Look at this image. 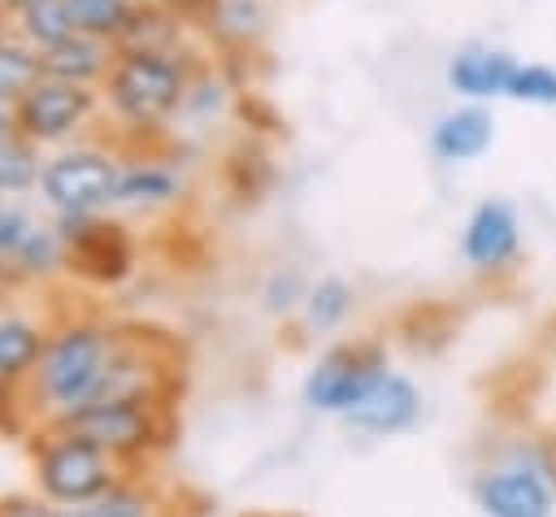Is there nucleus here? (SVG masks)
Segmentation results:
<instances>
[{
	"instance_id": "nucleus-1",
	"label": "nucleus",
	"mask_w": 556,
	"mask_h": 517,
	"mask_svg": "<svg viewBox=\"0 0 556 517\" xmlns=\"http://www.w3.org/2000/svg\"><path fill=\"white\" fill-rule=\"evenodd\" d=\"M187 78L191 70L178 52H117L104 74V96L126 126L156 130L169 113L182 109Z\"/></svg>"
},
{
	"instance_id": "nucleus-2",
	"label": "nucleus",
	"mask_w": 556,
	"mask_h": 517,
	"mask_svg": "<svg viewBox=\"0 0 556 517\" xmlns=\"http://www.w3.org/2000/svg\"><path fill=\"white\" fill-rule=\"evenodd\" d=\"M109 339L96 326H65L56 339L43 343L39 356V395L56 408H78L96 395L104 369H109Z\"/></svg>"
},
{
	"instance_id": "nucleus-3",
	"label": "nucleus",
	"mask_w": 556,
	"mask_h": 517,
	"mask_svg": "<svg viewBox=\"0 0 556 517\" xmlns=\"http://www.w3.org/2000/svg\"><path fill=\"white\" fill-rule=\"evenodd\" d=\"M13 130L26 135L30 143H56L74 135L78 126L91 122L96 113V91L87 83H65V78H35L13 104Z\"/></svg>"
},
{
	"instance_id": "nucleus-4",
	"label": "nucleus",
	"mask_w": 556,
	"mask_h": 517,
	"mask_svg": "<svg viewBox=\"0 0 556 517\" xmlns=\"http://www.w3.org/2000/svg\"><path fill=\"white\" fill-rule=\"evenodd\" d=\"M387 374V352L369 339H352L330 348L304 378V400L326 413H348L378 378Z\"/></svg>"
},
{
	"instance_id": "nucleus-5",
	"label": "nucleus",
	"mask_w": 556,
	"mask_h": 517,
	"mask_svg": "<svg viewBox=\"0 0 556 517\" xmlns=\"http://www.w3.org/2000/svg\"><path fill=\"white\" fill-rule=\"evenodd\" d=\"M39 487L48 500L61 504H91L100 491H109V452L56 430L43 447H39Z\"/></svg>"
},
{
	"instance_id": "nucleus-6",
	"label": "nucleus",
	"mask_w": 556,
	"mask_h": 517,
	"mask_svg": "<svg viewBox=\"0 0 556 517\" xmlns=\"http://www.w3.org/2000/svg\"><path fill=\"white\" fill-rule=\"evenodd\" d=\"M65 434H78L104 452H143L152 439H161L156 426V400H96L78 404L61 417Z\"/></svg>"
},
{
	"instance_id": "nucleus-7",
	"label": "nucleus",
	"mask_w": 556,
	"mask_h": 517,
	"mask_svg": "<svg viewBox=\"0 0 556 517\" xmlns=\"http://www.w3.org/2000/svg\"><path fill=\"white\" fill-rule=\"evenodd\" d=\"M117 178H122V169L113 156L91 152V148H74V152H61L43 165L39 187L61 213H96L100 204L117 200Z\"/></svg>"
},
{
	"instance_id": "nucleus-8",
	"label": "nucleus",
	"mask_w": 556,
	"mask_h": 517,
	"mask_svg": "<svg viewBox=\"0 0 556 517\" xmlns=\"http://www.w3.org/2000/svg\"><path fill=\"white\" fill-rule=\"evenodd\" d=\"M65 261L91 282H122L130 274V239L117 222H96L91 213H65Z\"/></svg>"
},
{
	"instance_id": "nucleus-9",
	"label": "nucleus",
	"mask_w": 556,
	"mask_h": 517,
	"mask_svg": "<svg viewBox=\"0 0 556 517\" xmlns=\"http://www.w3.org/2000/svg\"><path fill=\"white\" fill-rule=\"evenodd\" d=\"M521 252V217L508 200L491 196V200H478L465 230H460V256L469 261V269L478 274H495L504 269L508 261H517Z\"/></svg>"
},
{
	"instance_id": "nucleus-10",
	"label": "nucleus",
	"mask_w": 556,
	"mask_h": 517,
	"mask_svg": "<svg viewBox=\"0 0 556 517\" xmlns=\"http://www.w3.org/2000/svg\"><path fill=\"white\" fill-rule=\"evenodd\" d=\"M517 56L508 48L491 43H465L447 61V87L465 100H508V87L517 78Z\"/></svg>"
},
{
	"instance_id": "nucleus-11",
	"label": "nucleus",
	"mask_w": 556,
	"mask_h": 517,
	"mask_svg": "<svg viewBox=\"0 0 556 517\" xmlns=\"http://www.w3.org/2000/svg\"><path fill=\"white\" fill-rule=\"evenodd\" d=\"M486 517H552V487L534 469H491L473 482Z\"/></svg>"
},
{
	"instance_id": "nucleus-12",
	"label": "nucleus",
	"mask_w": 556,
	"mask_h": 517,
	"mask_svg": "<svg viewBox=\"0 0 556 517\" xmlns=\"http://www.w3.org/2000/svg\"><path fill=\"white\" fill-rule=\"evenodd\" d=\"M421 413V395L417 387L404 378V374H382L343 417L352 430H365V434H395V430H408Z\"/></svg>"
},
{
	"instance_id": "nucleus-13",
	"label": "nucleus",
	"mask_w": 556,
	"mask_h": 517,
	"mask_svg": "<svg viewBox=\"0 0 556 517\" xmlns=\"http://www.w3.org/2000/svg\"><path fill=\"white\" fill-rule=\"evenodd\" d=\"M495 143V117L482 100H469V104H456L447 109L434 130H430V152L443 161V165H465V161H478L486 148Z\"/></svg>"
},
{
	"instance_id": "nucleus-14",
	"label": "nucleus",
	"mask_w": 556,
	"mask_h": 517,
	"mask_svg": "<svg viewBox=\"0 0 556 517\" xmlns=\"http://www.w3.org/2000/svg\"><path fill=\"white\" fill-rule=\"evenodd\" d=\"M117 48L109 39H96V35H83L74 30L70 39L52 43L39 52V74L43 78H65V83H104L109 65H113Z\"/></svg>"
},
{
	"instance_id": "nucleus-15",
	"label": "nucleus",
	"mask_w": 556,
	"mask_h": 517,
	"mask_svg": "<svg viewBox=\"0 0 556 517\" xmlns=\"http://www.w3.org/2000/svg\"><path fill=\"white\" fill-rule=\"evenodd\" d=\"M265 30H269V13L261 0H222L208 22V35L222 48H256Z\"/></svg>"
},
{
	"instance_id": "nucleus-16",
	"label": "nucleus",
	"mask_w": 556,
	"mask_h": 517,
	"mask_svg": "<svg viewBox=\"0 0 556 517\" xmlns=\"http://www.w3.org/2000/svg\"><path fill=\"white\" fill-rule=\"evenodd\" d=\"M13 35L22 43H30L35 52H43L74 35V17H70L65 0H35V4L13 9Z\"/></svg>"
},
{
	"instance_id": "nucleus-17",
	"label": "nucleus",
	"mask_w": 556,
	"mask_h": 517,
	"mask_svg": "<svg viewBox=\"0 0 556 517\" xmlns=\"http://www.w3.org/2000/svg\"><path fill=\"white\" fill-rule=\"evenodd\" d=\"M43 356V335L22 321V317H4L0 321V382L22 378L26 369H35Z\"/></svg>"
},
{
	"instance_id": "nucleus-18",
	"label": "nucleus",
	"mask_w": 556,
	"mask_h": 517,
	"mask_svg": "<svg viewBox=\"0 0 556 517\" xmlns=\"http://www.w3.org/2000/svg\"><path fill=\"white\" fill-rule=\"evenodd\" d=\"M65 9H70V17H74V30L117 43V35H122L126 22H130L135 0H65Z\"/></svg>"
},
{
	"instance_id": "nucleus-19",
	"label": "nucleus",
	"mask_w": 556,
	"mask_h": 517,
	"mask_svg": "<svg viewBox=\"0 0 556 517\" xmlns=\"http://www.w3.org/2000/svg\"><path fill=\"white\" fill-rule=\"evenodd\" d=\"M174 196H178V178L152 161H139V165L122 169V178H117V200H126V204H152V200H174Z\"/></svg>"
},
{
	"instance_id": "nucleus-20",
	"label": "nucleus",
	"mask_w": 556,
	"mask_h": 517,
	"mask_svg": "<svg viewBox=\"0 0 556 517\" xmlns=\"http://www.w3.org/2000/svg\"><path fill=\"white\" fill-rule=\"evenodd\" d=\"M39 174H43V165L35 156V143L26 135L9 130L0 139V191H26L39 182Z\"/></svg>"
},
{
	"instance_id": "nucleus-21",
	"label": "nucleus",
	"mask_w": 556,
	"mask_h": 517,
	"mask_svg": "<svg viewBox=\"0 0 556 517\" xmlns=\"http://www.w3.org/2000/svg\"><path fill=\"white\" fill-rule=\"evenodd\" d=\"M269 178H274V169H269V161H265L261 148L239 143L235 152H226V182H230V191L239 200H261V191L269 187Z\"/></svg>"
},
{
	"instance_id": "nucleus-22",
	"label": "nucleus",
	"mask_w": 556,
	"mask_h": 517,
	"mask_svg": "<svg viewBox=\"0 0 556 517\" xmlns=\"http://www.w3.org/2000/svg\"><path fill=\"white\" fill-rule=\"evenodd\" d=\"M352 308V287L343 278H321L308 295H304V321L313 330H334Z\"/></svg>"
},
{
	"instance_id": "nucleus-23",
	"label": "nucleus",
	"mask_w": 556,
	"mask_h": 517,
	"mask_svg": "<svg viewBox=\"0 0 556 517\" xmlns=\"http://www.w3.org/2000/svg\"><path fill=\"white\" fill-rule=\"evenodd\" d=\"M508 100L517 104H539V109H556V65L543 61H521L517 78L508 87Z\"/></svg>"
},
{
	"instance_id": "nucleus-24",
	"label": "nucleus",
	"mask_w": 556,
	"mask_h": 517,
	"mask_svg": "<svg viewBox=\"0 0 556 517\" xmlns=\"http://www.w3.org/2000/svg\"><path fill=\"white\" fill-rule=\"evenodd\" d=\"M87 517H148V500L130 487H109L87 504Z\"/></svg>"
},
{
	"instance_id": "nucleus-25",
	"label": "nucleus",
	"mask_w": 556,
	"mask_h": 517,
	"mask_svg": "<svg viewBox=\"0 0 556 517\" xmlns=\"http://www.w3.org/2000/svg\"><path fill=\"white\" fill-rule=\"evenodd\" d=\"M182 26H204L208 30V22H213V13H217V4L222 0H161Z\"/></svg>"
},
{
	"instance_id": "nucleus-26",
	"label": "nucleus",
	"mask_w": 556,
	"mask_h": 517,
	"mask_svg": "<svg viewBox=\"0 0 556 517\" xmlns=\"http://www.w3.org/2000/svg\"><path fill=\"white\" fill-rule=\"evenodd\" d=\"M26 230H30V222L17 209H0V252H13Z\"/></svg>"
},
{
	"instance_id": "nucleus-27",
	"label": "nucleus",
	"mask_w": 556,
	"mask_h": 517,
	"mask_svg": "<svg viewBox=\"0 0 556 517\" xmlns=\"http://www.w3.org/2000/svg\"><path fill=\"white\" fill-rule=\"evenodd\" d=\"M0 517H61V513H52V508L39 504V500H22V495H13V500H0Z\"/></svg>"
},
{
	"instance_id": "nucleus-28",
	"label": "nucleus",
	"mask_w": 556,
	"mask_h": 517,
	"mask_svg": "<svg viewBox=\"0 0 556 517\" xmlns=\"http://www.w3.org/2000/svg\"><path fill=\"white\" fill-rule=\"evenodd\" d=\"M295 274H287V278H274V287H269V308H291L295 300Z\"/></svg>"
},
{
	"instance_id": "nucleus-29",
	"label": "nucleus",
	"mask_w": 556,
	"mask_h": 517,
	"mask_svg": "<svg viewBox=\"0 0 556 517\" xmlns=\"http://www.w3.org/2000/svg\"><path fill=\"white\" fill-rule=\"evenodd\" d=\"M13 39V9L0 0V43H9Z\"/></svg>"
},
{
	"instance_id": "nucleus-30",
	"label": "nucleus",
	"mask_w": 556,
	"mask_h": 517,
	"mask_svg": "<svg viewBox=\"0 0 556 517\" xmlns=\"http://www.w3.org/2000/svg\"><path fill=\"white\" fill-rule=\"evenodd\" d=\"M13 130V113H9V104H0V139Z\"/></svg>"
},
{
	"instance_id": "nucleus-31",
	"label": "nucleus",
	"mask_w": 556,
	"mask_h": 517,
	"mask_svg": "<svg viewBox=\"0 0 556 517\" xmlns=\"http://www.w3.org/2000/svg\"><path fill=\"white\" fill-rule=\"evenodd\" d=\"M9 9H22V4H35V0H4Z\"/></svg>"
},
{
	"instance_id": "nucleus-32",
	"label": "nucleus",
	"mask_w": 556,
	"mask_h": 517,
	"mask_svg": "<svg viewBox=\"0 0 556 517\" xmlns=\"http://www.w3.org/2000/svg\"><path fill=\"white\" fill-rule=\"evenodd\" d=\"M61 517H87V508H78V513H61Z\"/></svg>"
},
{
	"instance_id": "nucleus-33",
	"label": "nucleus",
	"mask_w": 556,
	"mask_h": 517,
	"mask_svg": "<svg viewBox=\"0 0 556 517\" xmlns=\"http://www.w3.org/2000/svg\"><path fill=\"white\" fill-rule=\"evenodd\" d=\"M0 291H4V269H0Z\"/></svg>"
},
{
	"instance_id": "nucleus-34",
	"label": "nucleus",
	"mask_w": 556,
	"mask_h": 517,
	"mask_svg": "<svg viewBox=\"0 0 556 517\" xmlns=\"http://www.w3.org/2000/svg\"><path fill=\"white\" fill-rule=\"evenodd\" d=\"M0 104H4V96H0Z\"/></svg>"
}]
</instances>
